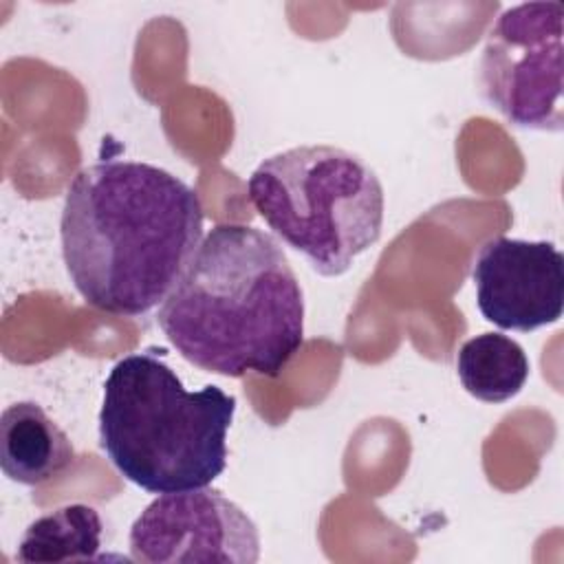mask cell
I'll use <instances>...</instances> for the list:
<instances>
[{
	"instance_id": "9",
	"label": "cell",
	"mask_w": 564,
	"mask_h": 564,
	"mask_svg": "<svg viewBox=\"0 0 564 564\" xmlns=\"http://www.w3.org/2000/svg\"><path fill=\"white\" fill-rule=\"evenodd\" d=\"M101 531L104 524L95 507L82 502L64 505L26 527L15 560L22 564L104 560L99 555Z\"/></svg>"
},
{
	"instance_id": "5",
	"label": "cell",
	"mask_w": 564,
	"mask_h": 564,
	"mask_svg": "<svg viewBox=\"0 0 564 564\" xmlns=\"http://www.w3.org/2000/svg\"><path fill=\"white\" fill-rule=\"evenodd\" d=\"M562 35V2L509 7L489 29L478 84L511 126L542 132L564 128Z\"/></svg>"
},
{
	"instance_id": "4",
	"label": "cell",
	"mask_w": 564,
	"mask_h": 564,
	"mask_svg": "<svg viewBox=\"0 0 564 564\" xmlns=\"http://www.w3.org/2000/svg\"><path fill=\"white\" fill-rule=\"evenodd\" d=\"M260 218L326 278L344 275L381 238L383 185L359 156L297 145L264 159L247 181Z\"/></svg>"
},
{
	"instance_id": "2",
	"label": "cell",
	"mask_w": 564,
	"mask_h": 564,
	"mask_svg": "<svg viewBox=\"0 0 564 564\" xmlns=\"http://www.w3.org/2000/svg\"><path fill=\"white\" fill-rule=\"evenodd\" d=\"M156 324L200 370L278 377L304 344V295L271 234L220 223L161 302Z\"/></svg>"
},
{
	"instance_id": "7",
	"label": "cell",
	"mask_w": 564,
	"mask_h": 564,
	"mask_svg": "<svg viewBox=\"0 0 564 564\" xmlns=\"http://www.w3.org/2000/svg\"><path fill=\"white\" fill-rule=\"evenodd\" d=\"M476 304L502 330L529 333L555 324L564 308V258L553 242L496 236L471 267Z\"/></svg>"
},
{
	"instance_id": "10",
	"label": "cell",
	"mask_w": 564,
	"mask_h": 564,
	"mask_svg": "<svg viewBox=\"0 0 564 564\" xmlns=\"http://www.w3.org/2000/svg\"><path fill=\"white\" fill-rule=\"evenodd\" d=\"M456 372L474 399L505 403L524 388L529 359L516 339L502 333H480L460 346Z\"/></svg>"
},
{
	"instance_id": "1",
	"label": "cell",
	"mask_w": 564,
	"mask_h": 564,
	"mask_svg": "<svg viewBox=\"0 0 564 564\" xmlns=\"http://www.w3.org/2000/svg\"><path fill=\"white\" fill-rule=\"evenodd\" d=\"M203 220L198 194L159 165L110 159L82 167L59 220L68 278L93 308L143 315L178 282Z\"/></svg>"
},
{
	"instance_id": "3",
	"label": "cell",
	"mask_w": 564,
	"mask_h": 564,
	"mask_svg": "<svg viewBox=\"0 0 564 564\" xmlns=\"http://www.w3.org/2000/svg\"><path fill=\"white\" fill-rule=\"evenodd\" d=\"M236 399L218 386L189 392L154 350L119 359L99 410V447L150 494L212 485L227 467Z\"/></svg>"
},
{
	"instance_id": "8",
	"label": "cell",
	"mask_w": 564,
	"mask_h": 564,
	"mask_svg": "<svg viewBox=\"0 0 564 564\" xmlns=\"http://www.w3.org/2000/svg\"><path fill=\"white\" fill-rule=\"evenodd\" d=\"M75 463L66 432L35 403L18 401L0 416V467L20 485H42Z\"/></svg>"
},
{
	"instance_id": "6",
	"label": "cell",
	"mask_w": 564,
	"mask_h": 564,
	"mask_svg": "<svg viewBox=\"0 0 564 564\" xmlns=\"http://www.w3.org/2000/svg\"><path fill=\"white\" fill-rule=\"evenodd\" d=\"M130 557L143 564L260 560L253 520L218 489L198 487L161 494L132 522Z\"/></svg>"
}]
</instances>
